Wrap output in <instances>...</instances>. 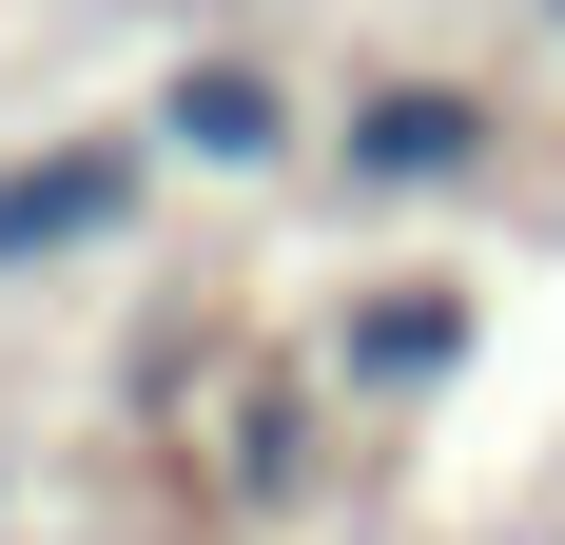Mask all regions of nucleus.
<instances>
[{"mask_svg":"<svg viewBox=\"0 0 565 545\" xmlns=\"http://www.w3.org/2000/svg\"><path fill=\"white\" fill-rule=\"evenodd\" d=\"M137 137H157V175H215V195H274L292 157H312V98H292L274 58L254 40H195L157 78V117H137Z\"/></svg>","mask_w":565,"mask_h":545,"instance_id":"f257e3e1","label":"nucleus"},{"mask_svg":"<svg viewBox=\"0 0 565 545\" xmlns=\"http://www.w3.org/2000/svg\"><path fill=\"white\" fill-rule=\"evenodd\" d=\"M137 215H157V137H40V157H0V292L117 254Z\"/></svg>","mask_w":565,"mask_h":545,"instance_id":"f03ea898","label":"nucleus"},{"mask_svg":"<svg viewBox=\"0 0 565 545\" xmlns=\"http://www.w3.org/2000/svg\"><path fill=\"white\" fill-rule=\"evenodd\" d=\"M332 175L371 195V215L468 195V175H488V98H468V78H371V98H351V137H332Z\"/></svg>","mask_w":565,"mask_h":545,"instance_id":"7ed1b4c3","label":"nucleus"},{"mask_svg":"<svg viewBox=\"0 0 565 545\" xmlns=\"http://www.w3.org/2000/svg\"><path fill=\"white\" fill-rule=\"evenodd\" d=\"M215 506L234 526H292L312 506V371H234L215 389Z\"/></svg>","mask_w":565,"mask_h":545,"instance_id":"20e7f679","label":"nucleus"},{"mask_svg":"<svg viewBox=\"0 0 565 545\" xmlns=\"http://www.w3.org/2000/svg\"><path fill=\"white\" fill-rule=\"evenodd\" d=\"M449 351H468V292H371L332 331V389L351 409H409V389H449Z\"/></svg>","mask_w":565,"mask_h":545,"instance_id":"39448f33","label":"nucleus"},{"mask_svg":"<svg viewBox=\"0 0 565 545\" xmlns=\"http://www.w3.org/2000/svg\"><path fill=\"white\" fill-rule=\"evenodd\" d=\"M546 20H565V0H546Z\"/></svg>","mask_w":565,"mask_h":545,"instance_id":"423d86ee","label":"nucleus"}]
</instances>
